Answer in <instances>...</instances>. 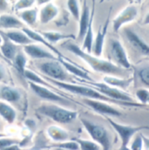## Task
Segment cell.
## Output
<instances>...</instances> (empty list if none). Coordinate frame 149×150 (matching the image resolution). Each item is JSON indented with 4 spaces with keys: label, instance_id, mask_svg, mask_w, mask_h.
Returning <instances> with one entry per match:
<instances>
[{
    "label": "cell",
    "instance_id": "1",
    "mask_svg": "<svg viewBox=\"0 0 149 150\" xmlns=\"http://www.w3.org/2000/svg\"><path fill=\"white\" fill-rule=\"evenodd\" d=\"M36 115L44 123V120H49L59 126L69 125L73 123L78 118V112L73 109L68 108L59 104L37 101L29 97V112Z\"/></svg>",
    "mask_w": 149,
    "mask_h": 150
},
{
    "label": "cell",
    "instance_id": "2",
    "mask_svg": "<svg viewBox=\"0 0 149 150\" xmlns=\"http://www.w3.org/2000/svg\"><path fill=\"white\" fill-rule=\"evenodd\" d=\"M60 46L66 49L70 53L73 54L83 60L93 71L100 74H104L106 75H113V76H120L124 77L125 70L119 67L115 64H113L111 60L101 59L100 57H96L92 53H88L82 50L81 46H79L74 40H66L60 44Z\"/></svg>",
    "mask_w": 149,
    "mask_h": 150
},
{
    "label": "cell",
    "instance_id": "3",
    "mask_svg": "<svg viewBox=\"0 0 149 150\" xmlns=\"http://www.w3.org/2000/svg\"><path fill=\"white\" fill-rule=\"evenodd\" d=\"M28 67L44 78L59 82L73 83L74 77L66 71L59 59L30 61Z\"/></svg>",
    "mask_w": 149,
    "mask_h": 150
},
{
    "label": "cell",
    "instance_id": "4",
    "mask_svg": "<svg viewBox=\"0 0 149 150\" xmlns=\"http://www.w3.org/2000/svg\"><path fill=\"white\" fill-rule=\"evenodd\" d=\"M1 100L12 105L24 119L29 112V93L27 86L9 84L1 86Z\"/></svg>",
    "mask_w": 149,
    "mask_h": 150
},
{
    "label": "cell",
    "instance_id": "5",
    "mask_svg": "<svg viewBox=\"0 0 149 150\" xmlns=\"http://www.w3.org/2000/svg\"><path fill=\"white\" fill-rule=\"evenodd\" d=\"M27 90H28L29 97L37 101L54 103L64 107L71 105L73 102L72 100L66 98L65 95H63L62 93L58 92L60 90L53 86L48 87V86L37 85L27 81Z\"/></svg>",
    "mask_w": 149,
    "mask_h": 150
},
{
    "label": "cell",
    "instance_id": "6",
    "mask_svg": "<svg viewBox=\"0 0 149 150\" xmlns=\"http://www.w3.org/2000/svg\"><path fill=\"white\" fill-rule=\"evenodd\" d=\"M44 78V77H43ZM51 85L53 86L59 88V90L67 92L69 93L74 94L77 96L81 97L82 99H89V100H103L106 102H108L110 104H116V102L112 101V100L107 98L103 94H101L100 92H98L96 89L93 87H91L88 85H85L83 83H66V82H59V81H55L50 79L44 78Z\"/></svg>",
    "mask_w": 149,
    "mask_h": 150
},
{
    "label": "cell",
    "instance_id": "7",
    "mask_svg": "<svg viewBox=\"0 0 149 150\" xmlns=\"http://www.w3.org/2000/svg\"><path fill=\"white\" fill-rule=\"evenodd\" d=\"M83 84L88 85L91 87H93L98 92H100L101 94L106 96L107 98L112 100V101L116 102L118 105L121 104L123 106H128V107H135V108H141V107H146L140 103L134 102L132 96L128 94L126 91L115 88L110 86L103 82H95V81H83Z\"/></svg>",
    "mask_w": 149,
    "mask_h": 150
},
{
    "label": "cell",
    "instance_id": "8",
    "mask_svg": "<svg viewBox=\"0 0 149 150\" xmlns=\"http://www.w3.org/2000/svg\"><path fill=\"white\" fill-rule=\"evenodd\" d=\"M79 120L91 137V140L98 143L102 150H110L112 147V138L107 128L97 122L92 121L86 118H79Z\"/></svg>",
    "mask_w": 149,
    "mask_h": 150
},
{
    "label": "cell",
    "instance_id": "9",
    "mask_svg": "<svg viewBox=\"0 0 149 150\" xmlns=\"http://www.w3.org/2000/svg\"><path fill=\"white\" fill-rule=\"evenodd\" d=\"M36 1L38 7V27L37 31H42L45 28V26L57 20L60 15V8L54 1Z\"/></svg>",
    "mask_w": 149,
    "mask_h": 150
},
{
    "label": "cell",
    "instance_id": "10",
    "mask_svg": "<svg viewBox=\"0 0 149 150\" xmlns=\"http://www.w3.org/2000/svg\"><path fill=\"white\" fill-rule=\"evenodd\" d=\"M109 54L111 56L113 64L122 68L123 70H129L132 67L128 58L126 50L125 49L122 43L117 38H110L108 43Z\"/></svg>",
    "mask_w": 149,
    "mask_h": 150
},
{
    "label": "cell",
    "instance_id": "11",
    "mask_svg": "<svg viewBox=\"0 0 149 150\" xmlns=\"http://www.w3.org/2000/svg\"><path fill=\"white\" fill-rule=\"evenodd\" d=\"M108 121L114 131L119 135L122 146H128V144L136 134H140V132L142 130L149 129L148 127L146 126H131L121 124L113 120L111 118H108Z\"/></svg>",
    "mask_w": 149,
    "mask_h": 150
},
{
    "label": "cell",
    "instance_id": "12",
    "mask_svg": "<svg viewBox=\"0 0 149 150\" xmlns=\"http://www.w3.org/2000/svg\"><path fill=\"white\" fill-rule=\"evenodd\" d=\"M138 16H139V8L137 5L134 4L126 5L112 19V26L113 32L118 33L119 31L121 30L123 26L136 20Z\"/></svg>",
    "mask_w": 149,
    "mask_h": 150
},
{
    "label": "cell",
    "instance_id": "13",
    "mask_svg": "<svg viewBox=\"0 0 149 150\" xmlns=\"http://www.w3.org/2000/svg\"><path fill=\"white\" fill-rule=\"evenodd\" d=\"M22 49L30 59V61L59 59V57L51 49L41 44L32 43L28 45L22 47Z\"/></svg>",
    "mask_w": 149,
    "mask_h": 150
},
{
    "label": "cell",
    "instance_id": "14",
    "mask_svg": "<svg viewBox=\"0 0 149 150\" xmlns=\"http://www.w3.org/2000/svg\"><path fill=\"white\" fill-rule=\"evenodd\" d=\"M43 130L51 144H58L73 139L71 133L66 127L54 123L46 124Z\"/></svg>",
    "mask_w": 149,
    "mask_h": 150
},
{
    "label": "cell",
    "instance_id": "15",
    "mask_svg": "<svg viewBox=\"0 0 149 150\" xmlns=\"http://www.w3.org/2000/svg\"><path fill=\"white\" fill-rule=\"evenodd\" d=\"M84 104H85L88 108L95 112L112 117H119L122 115V112L112 106V104L98 100H89V99H82Z\"/></svg>",
    "mask_w": 149,
    "mask_h": 150
},
{
    "label": "cell",
    "instance_id": "16",
    "mask_svg": "<svg viewBox=\"0 0 149 150\" xmlns=\"http://www.w3.org/2000/svg\"><path fill=\"white\" fill-rule=\"evenodd\" d=\"M0 119L8 126L19 125L23 120L21 113L12 105L0 100Z\"/></svg>",
    "mask_w": 149,
    "mask_h": 150
},
{
    "label": "cell",
    "instance_id": "17",
    "mask_svg": "<svg viewBox=\"0 0 149 150\" xmlns=\"http://www.w3.org/2000/svg\"><path fill=\"white\" fill-rule=\"evenodd\" d=\"M95 11V8L93 7V11H91V9L89 7V5L87 4V3L85 1L82 2V11H81V15L78 20V34L76 39L79 40V41H83L84 38L85 36V33L87 32V29L89 27L92 17L93 12Z\"/></svg>",
    "mask_w": 149,
    "mask_h": 150
},
{
    "label": "cell",
    "instance_id": "18",
    "mask_svg": "<svg viewBox=\"0 0 149 150\" xmlns=\"http://www.w3.org/2000/svg\"><path fill=\"white\" fill-rule=\"evenodd\" d=\"M0 33L2 34V37H3V42L0 46V57L3 59H4L8 64H10L11 67V64H12L14 59L16 58L18 52L22 49V47L12 43L1 32H0Z\"/></svg>",
    "mask_w": 149,
    "mask_h": 150
},
{
    "label": "cell",
    "instance_id": "19",
    "mask_svg": "<svg viewBox=\"0 0 149 150\" xmlns=\"http://www.w3.org/2000/svg\"><path fill=\"white\" fill-rule=\"evenodd\" d=\"M26 25L16 13H8L0 16V31L23 30Z\"/></svg>",
    "mask_w": 149,
    "mask_h": 150
},
{
    "label": "cell",
    "instance_id": "20",
    "mask_svg": "<svg viewBox=\"0 0 149 150\" xmlns=\"http://www.w3.org/2000/svg\"><path fill=\"white\" fill-rule=\"evenodd\" d=\"M109 21H110V15L108 16V18L106 20L103 26L99 29L96 36L94 37L93 49H92V54H93L96 57L100 58V56H102V53L104 51V46H105L106 37H107V29H108V25H109Z\"/></svg>",
    "mask_w": 149,
    "mask_h": 150
},
{
    "label": "cell",
    "instance_id": "21",
    "mask_svg": "<svg viewBox=\"0 0 149 150\" xmlns=\"http://www.w3.org/2000/svg\"><path fill=\"white\" fill-rule=\"evenodd\" d=\"M125 35L130 45L140 53L149 56V45L140 35L131 29L125 30Z\"/></svg>",
    "mask_w": 149,
    "mask_h": 150
},
{
    "label": "cell",
    "instance_id": "22",
    "mask_svg": "<svg viewBox=\"0 0 149 150\" xmlns=\"http://www.w3.org/2000/svg\"><path fill=\"white\" fill-rule=\"evenodd\" d=\"M38 32L52 46H56V45L61 44L66 40L76 39V36L72 33H65L56 30H45V31H38Z\"/></svg>",
    "mask_w": 149,
    "mask_h": 150
},
{
    "label": "cell",
    "instance_id": "23",
    "mask_svg": "<svg viewBox=\"0 0 149 150\" xmlns=\"http://www.w3.org/2000/svg\"><path fill=\"white\" fill-rule=\"evenodd\" d=\"M26 27L37 30L38 27V7L35 6L31 9L16 13Z\"/></svg>",
    "mask_w": 149,
    "mask_h": 150
},
{
    "label": "cell",
    "instance_id": "24",
    "mask_svg": "<svg viewBox=\"0 0 149 150\" xmlns=\"http://www.w3.org/2000/svg\"><path fill=\"white\" fill-rule=\"evenodd\" d=\"M59 59L60 60L62 65L65 67L66 71L72 76H73L74 78H77L78 79H83V81H92L93 80L89 74H88V72H86L85 70H84L80 67L77 66L74 63L71 62L68 59L62 58V59Z\"/></svg>",
    "mask_w": 149,
    "mask_h": 150
},
{
    "label": "cell",
    "instance_id": "25",
    "mask_svg": "<svg viewBox=\"0 0 149 150\" xmlns=\"http://www.w3.org/2000/svg\"><path fill=\"white\" fill-rule=\"evenodd\" d=\"M9 40H11L15 45L24 47L33 43L31 38L26 35V33L23 30H11V31H0Z\"/></svg>",
    "mask_w": 149,
    "mask_h": 150
},
{
    "label": "cell",
    "instance_id": "26",
    "mask_svg": "<svg viewBox=\"0 0 149 150\" xmlns=\"http://www.w3.org/2000/svg\"><path fill=\"white\" fill-rule=\"evenodd\" d=\"M133 78H126L120 76H113V75H106L102 79V82L120 90L126 91L133 83Z\"/></svg>",
    "mask_w": 149,
    "mask_h": 150
},
{
    "label": "cell",
    "instance_id": "27",
    "mask_svg": "<svg viewBox=\"0 0 149 150\" xmlns=\"http://www.w3.org/2000/svg\"><path fill=\"white\" fill-rule=\"evenodd\" d=\"M17 84L11 67L0 57V86Z\"/></svg>",
    "mask_w": 149,
    "mask_h": 150
},
{
    "label": "cell",
    "instance_id": "28",
    "mask_svg": "<svg viewBox=\"0 0 149 150\" xmlns=\"http://www.w3.org/2000/svg\"><path fill=\"white\" fill-rule=\"evenodd\" d=\"M50 142L47 139V137L44 134V132L42 129H40L37 132L33 137V143L32 145L24 150H45L50 147Z\"/></svg>",
    "mask_w": 149,
    "mask_h": 150
},
{
    "label": "cell",
    "instance_id": "29",
    "mask_svg": "<svg viewBox=\"0 0 149 150\" xmlns=\"http://www.w3.org/2000/svg\"><path fill=\"white\" fill-rule=\"evenodd\" d=\"M66 8L68 10V12L70 15L74 18L76 21L78 22L81 11H82V5L81 3L77 0H69L66 2Z\"/></svg>",
    "mask_w": 149,
    "mask_h": 150
},
{
    "label": "cell",
    "instance_id": "30",
    "mask_svg": "<svg viewBox=\"0 0 149 150\" xmlns=\"http://www.w3.org/2000/svg\"><path fill=\"white\" fill-rule=\"evenodd\" d=\"M135 72L140 81L149 89V64H142L138 66Z\"/></svg>",
    "mask_w": 149,
    "mask_h": 150
},
{
    "label": "cell",
    "instance_id": "31",
    "mask_svg": "<svg viewBox=\"0 0 149 150\" xmlns=\"http://www.w3.org/2000/svg\"><path fill=\"white\" fill-rule=\"evenodd\" d=\"M37 6L36 0H18L13 1V11L14 13H18L20 11L31 9Z\"/></svg>",
    "mask_w": 149,
    "mask_h": 150
},
{
    "label": "cell",
    "instance_id": "32",
    "mask_svg": "<svg viewBox=\"0 0 149 150\" xmlns=\"http://www.w3.org/2000/svg\"><path fill=\"white\" fill-rule=\"evenodd\" d=\"M74 139L78 143L80 150H102L101 147L93 140L83 139V138H74Z\"/></svg>",
    "mask_w": 149,
    "mask_h": 150
},
{
    "label": "cell",
    "instance_id": "33",
    "mask_svg": "<svg viewBox=\"0 0 149 150\" xmlns=\"http://www.w3.org/2000/svg\"><path fill=\"white\" fill-rule=\"evenodd\" d=\"M21 142V138L16 136L6 135L0 138V150H4L9 147L14 145H19Z\"/></svg>",
    "mask_w": 149,
    "mask_h": 150
},
{
    "label": "cell",
    "instance_id": "34",
    "mask_svg": "<svg viewBox=\"0 0 149 150\" xmlns=\"http://www.w3.org/2000/svg\"><path fill=\"white\" fill-rule=\"evenodd\" d=\"M135 97L140 104L143 106H147L148 104L149 89L147 87L138 88L135 92Z\"/></svg>",
    "mask_w": 149,
    "mask_h": 150
},
{
    "label": "cell",
    "instance_id": "35",
    "mask_svg": "<svg viewBox=\"0 0 149 150\" xmlns=\"http://www.w3.org/2000/svg\"><path fill=\"white\" fill-rule=\"evenodd\" d=\"M50 147H55V148H60L66 150H80L79 145L77 142V141L74 138H73L72 140L61 142V143H58V144H50ZM49 147V148H50Z\"/></svg>",
    "mask_w": 149,
    "mask_h": 150
},
{
    "label": "cell",
    "instance_id": "36",
    "mask_svg": "<svg viewBox=\"0 0 149 150\" xmlns=\"http://www.w3.org/2000/svg\"><path fill=\"white\" fill-rule=\"evenodd\" d=\"M130 150H144V143L142 139V134H136L130 142Z\"/></svg>",
    "mask_w": 149,
    "mask_h": 150
},
{
    "label": "cell",
    "instance_id": "37",
    "mask_svg": "<svg viewBox=\"0 0 149 150\" xmlns=\"http://www.w3.org/2000/svg\"><path fill=\"white\" fill-rule=\"evenodd\" d=\"M8 13H14L13 1L0 0V16Z\"/></svg>",
    "mask_w": 149,
    "mask_h": 150
},
{
    "label": "cell",
    "instance_id": "38",
    "mask_svg": "<svg viewBox=\"0 0 149 150\" xmlns=\"http://www.w3.org/2000/svg\"><path fill=\"white\" fill-rule=\"evenodd\" d=\"M143 143H144V150H149V137L142 134Z\"/></svg>",
    "mask_w": 149,
    "mask_h": 150
},
{
    "label": "cell",
    "instance_id": "39",
    "mask_svg": "<svg viewBox=\"0 0 149 150\" xmlns=\"http://www.w3.org/2000/svg\"><path fill=\"white\" fill-rule=\"evenodd\" d=\"M8 126L0 119V132H4V133H6V129H7Z\"/></svg>",
    "mask_w": 149,
    "mask_h": 150
},
{
    "label": "cell",
    "instance_id": "40",
    "mask_svg": "<svg viewBox=\"0 0 149 150\" xmlns=\"http://www.w3.org/2000/svg\"><path fill=\"white\" fill-rule=\"evenodd\" d=\"M4 150H24V149H22L19 145H14V146L9 147Z\"/></svg>",
    "mask_w": 149,
    "mask_h": 150
},
{
    "label": "cell",
    "instance_id": "41",
    "mask_svg": "<svg viewBox=\"0 0 149 150\" xmlns=\"http://www.w3.org/2000/svg\"><path fill=\"white\" fill-rule=\"evenodd\" d=\"M143 25H149V11L146 14V16L143 19Z\"/></svg>",
    "mask_w": 149,
    "mask_h": 150
},
{
    "label": "cell",
    "instance_id": "42",
    "mask_svg": "<svg viewBox=\"0 0 149 150\" xmlns=\"http://www.w3.org/2000/svg\"><path fill=\"white\" fill-rule=\"evenodd\" d=\"M119 150H130V148L128 146H120V148L119 149Z\"/></svg>",
    "mask_w": 149,
    "mask_h": 150
},
{
    "label": "cell",
    "instance_id": "43",
    "mask_svg": "<svg viewBox=\"0 0 149 150\" xmlns=\"http://www.w3.org/2000/svg\"><path fill=\"white\" fill-rule=\"evenodd\" d=\"M6 135H9L7 133H4V132H0V138L1 137H4V136H6Z\"/></svg>",
    "mask_w": 149,
    "mask_h": 150
},
{
    "label": "cell",
    "instance_id": "44",
    "mask_svg": "<svg viewBox=\"0 0 149 150\" xmlns=\"http://www.w3.org/2000/svg\"><path fill=\"white\" fill-rule=\"evenodd\" d=\"M52 150H66V149H60V148H55V147H50Z\"/></svg>",
    "mask_w": 149,
    "mask_h": 150
},
{
    "label": "cell",
    "instance_id": "45",
    "mask_svg": "<svg viewBox=\"0 0 149 150\" xmlns=\"http://www.w3.org/2000/svg\"><path fill=\"white\" fill-rule=\"evenodd\" d=\"M2 42H3V37H2V34L0 33V46L2 45Z\"/></svg>",
    "mask_w": 149,
    "mask_h": 150
},
{
    "label": "cell",
    "instance_id": "46",
    "mask_svg": "<svg viewBox=\"0 0 149 150\" xmlns=\"http://www.w3.org/2000/svg\"><path fill=\"white\" fill-rule=\"evenodd\" d=\"M0 100H1V86H0Z\"/></svg>",
    "mask_w": 149,
    "mask_h": 150
},
{
    "label": "cell",
    "instance_id": "47",
    "mask_svg": "<svg viewBox=\"0 0 149 150\" xmlns=\"http://www.w3.org/2000/svg\"><path fill=\"white\" fill-rule=\"evenodd\" d=\"M45 150H52V149L51 148H48V149H45Z\"/></svg>",
    "mask_w": 149,
    "mask_h": 150
},
{
    "label": "cell",
    "instance_id": "48",
    "mask_svg": "<svg viewBox=\"0 0 149 150\" xmlns=\"http://www.w3.org/2000/svg\"><path fill=\"white\" fill-rule=\"evenodd\" d=\"M148 105H149V100H148Z\"/></svg>",
    "mask_w": 149,
    "mask_h": 150
}]
</instances>
